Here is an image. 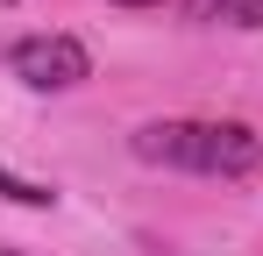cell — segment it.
I'll return each mask as SVG.
<instances>
[{
    "mask_svg": "<svg viewBox=\"0 0 263 256\" xmlns=\"http://www.w3.org/2000/svg\"><path fill=\"white\" fill-rule=\"evenodd\" d=\"M199 135L206 121H142L128 135V150L142 164H171V171H199Z\"/></svg>",
    "mask_w": 263,
    "mask_h": 256,
    "instance_id": "obj_3",
    "label": "cell"
},
{
    "mask_svg": "<svg viewBox=\"0 0 263 256\" xmlns=\"http://www.w3.org/2000/svg\"><path fill=\"white\" fill-rule=\"evenodd\" d=\"M114 7H157V0H114Z\"/></svg>",
    "mask_w": 263,
    "mask_h": 256,
    "instance_id": "obj_6",
    "label": "cell"
},
{
    "mask_svg": "<svg viewBox=\"0 0 263 256\" xmlns=\"http://www.w3.org/2000/svg\"><path fill=\"white\" fill-rule=\"evenodd\" d=\"M263 171V135L249 121H206L199 135V178H249Z\"/></svg>",
    "mask_w": 263,
    "mask_h": 256,
    "instance_id": "obj_2",
    "label": "cell"
},
{
    "mask_svg": "<svg viewBox=\"0 0 263 256\" xmlns=\"http://www.w3.org/2000/svg\"><path fill=\"white\" fill-rule=\"evenodd\" d=\"M0 256H22V249H0Z\"/></svg>",
    "mask_w": 263,
    "mask_h": 256,
    "instance_id": "obj_7",
    "label": "cell"
},
{
    "mask_svg": "<svg viewBox=\"0 0 263 256\" xmlns=\"http://www.w3.org/2000/svg\"><path fill=\"white\" fill-rule=\"evenodd\" d=\"M0 192H7V199H22V207H50V199H57V185H43V178H22V171H7V157H0Z\"/></svg>",
    "mask_w": 263,
    "mask_h": 256,
    "instance_id": "obj_5",
    "label": "cell"
},
{
    "mask_svg": "<svg viewBox=\"0 0 263 256\" xmlns=\"http://www.w3.org/2000/svg\"><path fill=\"white\" fill-rule=\"evenodd\" d=\"M185 22H199V29H263V0H185Z\"/></svg>",
    "mask_w": 263,
    "mask_h": 256,
    "instance_id": "obj_4",
    "label": "cell"
},
{
    "mask_svg": "<svg viewBox=\"0 0 263 256\" xmlns=\"http://www.w3.org/2000/svg\"><path fill=\"white\" fill-rule=\"evenodd\" d=\"M7 71L29 85V93H71V85L92 79V50L64 29H43V36H14L7 43Z\"/></svg>",
    "mask_w": 263,
    "mask_h": 256,
    "instance_id": "obj_1",
    "label": "cell"
}]
</instances>
